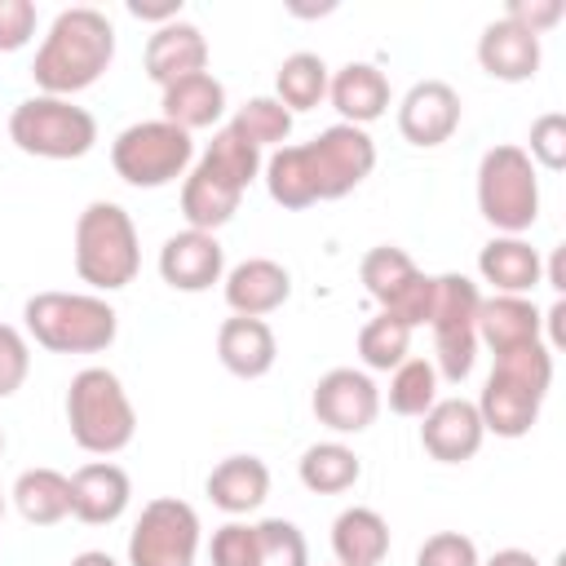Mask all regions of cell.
I'll return each instance as SVG.
<instances>
[{"mask_svg":"<svg viewBox=\"0 0 566 566\" xmlns=\"http://www.w3.org/2000/svg\"><path fill=\"white\" fill-rule=\"evenodd\" d=\"M115 62V22L93 4L62 9L31 62V80L49 97H75L93 88Z\"/></svg>","mask_w":566,"mask_h":566,"instance_id":"cell-1","label":"cell"},{"mask_svg":"<svg viewBox=\"0 0 566 566\" xmlns=\"http://www.w3.org/2000/svg\"><path fill=\"white\" fill-rule=\"evenodd\" d=\"M265 155L234 128L221 124L208 142V150L190 164L186 181H181V217L190 230H208L217 234L243 203L248 186L261 177Z\"/></svg>","mask_w":566,"mask_h":566,"instance_id":"cell-2","label":"cell"},{"mask_svg":"<svg viewBox=\"0 0 566 566\" xmlns=\"http://www.w3.org/2000/svg\"><path fill=\"white\" fill-rule=\"evenodd\" d=\"M22 323L49 354H102L119 336V314L97 292H35L22 305Z\"/></svg>","mask_w":566,"mask_h":566,"instance_id":"cell-3","label":"cell"},{"mask_svg":"<svg viewBox=\"0 0 566 566\" xmlns=\"http://www.w3.org/2000/svg\"><path fill=\"white\" fill-rule=\"evenodd\" d=\"M75 274L80 283H88L93 292H119L137 279L142 270V239L133 217L111 203V199H93L80 217H75Z\"/></svg>","mask_w":566,"mask_h":566,"instance_id":"cell-4","label":"cell"},{"mask_svg":"<svg viewBox=\"0 0 566 566\" xmlns=\"http://www.w3.org/2000/svg\"><path fill=\"white\" fill-rule=\"evenodd\" d=\"M66 429L88 455H119L137 433V411L111 367H84L66 385Z\"/></svg>","mask_w":566,"mask_h":566,"instance_id":"cell-5","label":"cell"},{"mask_svg":"<svg viewBox=\"0 0 566 566\" xmlns=\"http://www.w3.org/2000/svg\"><path fill=\"white\" fill-rule=\"evenodd\" d=\"M478 212L495 234H526L539 217V172L513 142L478 159Z\"/></svg>","mask_w":566,"mask_h":566,"instance_id":"cell-6","label":"cell"},{"mask_svg":"<svg viewBox=\"0 0 566 566\" xmlns=\"http://www.w3.org/2000/svg\"><path fill=\"white\" fill-rule=\"evenodd\" d=\"M9 142L35 159H84L97 146L93 111L75 106L71 97H22L9 115Z\"/></svg>","mask_w":566,"mask_h":566,"instance_id":"cell-7","label":"cell"},{"mask_svg":"<svg viewBox=\"0 0 566 566\" xmlns=\"http://www.w3.org/2000/svg\"><path fill=\"white\" fill-rule=\"evenodd\" d=\"M195 164V137L168 119H142L128 124L111 142V168L119 181L137 190H159L177 177H186Z\"/></svg>","mask_w":566,"mask_h":566,"instance_id":"cell-8","label":"cell"},{"mask_svg":"<svg viewBox=\"0 0 566 566\" xmlns=\"http://www.w3.org/2000/svg\"><path fill=\"white\" fill-rule=\"evenodd\" d=\"M478 305L482 292L473 279L464 274H433V314H429V332H433V367L438 380L460 385L473 371L478 358Z\"/></svg>","mask_w":566,"mask_h":566,"instance_id":"cell-9","label":"cell"},{"mask_svg":"<svg viewBox=\"0 0 566 566\" xmlns=\"http://www.w3.org/2000/svg\"><path fill=\"white\" fill-rule=\"evenodd\" d=\"M358 279H363V287H367V296H371L385 314L402 318L411 332H416V327H429V314H433V274H424V270L411 261L407 248H398V243H376V248L363 256Z\"/></svg>","mask_w":566,"mask_h":566,"instance_id":"cell-10","label":"cell"},{"mask_svg":"<svg viewBox=\"0 0 566 566\" xmlns=\"http://www.w3.org/2000/svg\"><path fill=\"white\" fill-rule=\"evenodd\" d=\"M199 539H203V526H199L195 504L177 495H159L133 522L124 566H195Z\"/></svg>","mask_w":566,"mask_h":566,"instance_id":"cell-11","label":"cell"},{"mask_svg":"<svg viewBox=\"0 0 566 566\" xmlns=\"http://www.w3.org/2000/svg\"><path fill=\"white\" fill-rule=\"evenodd\" d=\"M305 155H310V168H314V181H318V203L323 199H345L376 168V142H371L367 128H354V124L323 128L314 142H305Z\"/></svg>","mask_w":566,"mask_h":566,"instance_id":"cell-12","label":"cell"},{"mask_svg":"<svg viewBox=\"0 0 566 566\" xmlns=\"http://www.w3.org/2000/svg\"><path fill=\"white\" fill-rule=\"evenodd\" d=\"M310 407L332 433H363L380 416V389L363 367H332L318 376Z\"/></svg>","mask_w":566,"mask_h":566,"instance_id":"cell-13","label":"cell"},{"mask_svg":"<svg viewBox=\"0 0 566 566\" xmlns=\"http://www.w3.org/2000/svg\"><path fill=\"white\" fill-rule=\"evenodd\" d=\"M460 115L464 102L447 80H416L398 102V133L420 150H433L455 137Z\"/></svg>","mask_w":566,"mask_h":566,"instance_id":"cell-14","label":"cell"},{"mask_svg":"<svg viewBox=\"0 0 566 566\" xmlns=\"http://www.w3.org/2000/svg\"><path fill=\"white\" fill-rule=\"evenodd\" d=\"M159 279L172 292H208L226 279V248L208 230H177L159 248Z\"/></svg>","mask_w":566,"mask_h":566,"instance_id":"cell-15","label":"cell"},{"mask_svg":"<svg viewBox=\"0 0 566 566\" xmlns=\"http://www.w3.org/2000/svg\"><path fill=\"white\" fill-rule=\"evenodd\" d=\"M486 429L482 416L469 398H438L424 416H420V447L438 460V464H464L478 455Z\"/></svg>","mask_w":566,"mask_h":566,"instance_id":"cell-16","label":"cell"},{"mask_svg":"<svg viewBox=\"0 0 566 566\" xmlns=\"http://www.w3.org/2000/svg\"><path fill=\"white\" fill-rule=\"evenodd\" d=\"M221 292H226L230 314H239V318H265V314H274V310L287 305L292 274H287V265H279L270 256H248V261H239V265L226 270Z\"/></svg>","mask_w":566,"mask_h":566,"instance_id":"cell-17","label":"cell"},{"mask_svg":"<svg viewBox=\"0 0 566 566\" xmlns=\"http://www.w3.org/2000/svg\"><path fill=\"white\" fill-rule=\"evenodd\" d=\"M133 478L115 460H88L71 473V517L84 526H111L128 513Z\"/></svg>","mask_w":566,"mask_h":566,"instance_id":"cell-18","label":"cell"},{"mask_svg":"<svg viewBox=\"0 0 566 566\" xmlns=\"http://www.w3.org/2000/svg\"><path fill=\"white\" fill-rule=\"evenodd\" d=\"M539 62H544L539 35H531L526 27H517L509 18H495V22L482 27V35H478V66L491 80L526 84V80H535Z\"/></svg>","mask_w":566,"mask_h":566,"instance_id":"cell-19","label":"cell"},{"mask_svg":"<svg viewBox=\"0 0 566 566\" xmlns=\"http://www.w3.org/2000/svg\"><path fill=\"white\" fill-rule=\"evenodd\" d=\"M327 102L336 106L340 124H354V128H367L371 119H380L394 102V88H389V75L376 66V62H345L340 71H332L327 80Z\"/></svg>","mask_w":566,"mask_h":566,"instance_id":"cell-20","label":"cell"},{"mask_svg":"<svg viewBox=\"0 0 566 566\" xmlns=\"http://www.w3.org/2000/svg\"><path fill=\"white\" fill-rule=\"evenodd\" d=\"M478 274L500 296H531L544 283V261L522 234H495L478 252Z\"/></svg>","mask_w":566,"mask_h":566,"instance_id":"cell-21","label":"cell"},{"mask_svg":"<svg viewBox=\"0 0 566 566\" xmlns=\"http://www.w3.org/2000/svg\"><path fill=\"white\" fill-rule=\"evenodd\" d=\"M473 407H478L486 433H495V438H526L535 429V420H539L544 394L526 389L522 380H513L504 371H491Z\"/></svg>","mask_w":566,"mask_h":566,"instance_id":"cell-22","label":"cell"},{"mask_svg":"<svg viewBox=\"0 0 566 566\" xmlns=\"http://www.w3.org/2000/svg\"><path fill=\"white\" fill-rule=\"evenodd\" d=\"M195 71H208V40L195 22L177 18V22H164L150 31L146 40V75L164 88L172 80H186Z\"/></svg>","mask_w":566,"mask_h":566,"instance_id":"cell-23","label":"cell"},{"mask_svg":"<svg viewBox=\"0 0 566 566\" xmlns=\"http://www.w3.org/2000/svg\"><path fill=\"white\" fill-rule=\"evenodd\" d=\"M478 340L491 354L544 340V310L531 296H500V292H491L478 305Z\"/></svg>","mask_w":566,"mask_h":566,"instance_id":"cell-24","label":"cell"},{"mask_svg":"<svg viewBox=\"0 0 566 566\" xmlns=\"http://www.w3.org/2000/svg\"><path fill=\"white\" fill-rule=\"evenodd\" d=\"M217 358L230 376L239 380H261L274 358H279V340H274V327L265 318H239L230 314L221 327H217Z\"/></svg>","mask_w":566,"mask_h":566,"instance_id":"cell-25","label":"cell"},{"mask_svg":"<svg viewBox=\"0 0 566 566\" xmlns=\"http://www.w3.org/2000/svg\"><path fill=\"white\" fill-rule=\"evenodd\" d=\"M221 115H226V84L212 71H195V75L159 88V119H168L186 133L212 128V124H221Z\"/></svg>","mask_w":566,"mask_h":566,"instance_id":"cell-26","label":"cell"},{"mask_svg":"<svg viewBox=\"0 0 566 566\" xmlns=\"http://www.w3.org/2000/svg\"><path fill=\"white\" fill-rule=\"evenodd\" d=\"M203 491H208V500L221 513L243 517V513L265 504V495H270V464L261 455H226V460L212 464Z\"/></svg>","mask_w":566,"mask_h":566,"instance_id":"cell-27","label":"cell"},{"mask_svg":"<svg viewBox=\"0 0 566 566\" xmlns=\"http://www.w3.org/2000/svg\"><path fill=\"white\" fill-rule=\"evenodd\" d=\"M332 557L336 566H380L389 557V522L367 504L340 509L332 522Z\"/></svg>","mask_w":566,"mask_h":566,"instance_id":"cell-28","label":"cell"},{"mask_svg":"<svg viewBox=\"0 0 566 566\" xmlns=\"http://www.w3.org/2000/svg\"><path fill=\"white\" fill-rule=\"evenodd\" d=\"M9 495H13V509L22 513V522H31V526H57L62 517H71V478L49 464L22 469Z\"/></svg>","mask_w":566,"mask_h":566,"instance_id":"cell-29","label":"cell"},{"mask_svg":"<svg viewBox=\"0 0 566 566\" xmlns=\"http://www.w3.org/2000/svg\"><path fill=\"white\" fill-rule=\"evenodd\" d=\"M296 478H301V486L314 491V495H340V491H349V486L363 478V460H358L354 447L327 438V442H314V447L301 451Z\"/></svg>","mask_w":566,"mask_h":566,"instance_id":"cell-30","label":"cell"},{"mask_svg":"<svg viewBox=\"0 0 566 566\" xmlns=\"http://www.w3.org/2000/svg\"><path fill=\"white\" fill-rule=\"evenodd\" d=\"M261 177H265V190L279 208H310L318 203V181H314V168H310V155H305V142L301 146H279L265 164H261Z\"/></svg>","mask_w":566,"mask_h":566,"instance_id":"cell-31","label":"cell"},{"mask_svg":"<svg viewBox=\"0 0 566 566\" xmlns=\"http://www.w3.org/2000/svg\"><path fill=\"white\" fill-rule=\"evenodd\" d=\"M327 80H332V71H327V62L318 57V53H310V49H296V53H287L283 62H279V71H274V97L296 115V111H314L323 97H327Z\"/></svg>","mask_w":566,"mask_h":566,"instance_id":"cell-32","label":"cell"},{"mask_svg":"<svg viewBox=\"0 0 566 566\" xmlns=\"http://www.w3.org/2000/svg\"><path fill=\"white\" fill-rule=\"evenodd\" d=\"M438 402V367L429 358H402L389 371V411L420 420Z\"/></svg>","mask_w":566,"mask_h":566,"instance_id":"cell-33","label":"cell"},{"mask_svg":"<svg viewBox=\"0 0 566 566\" xmlns=\"http://www.w3.org/2000/svg\"><path fill=\"white\" fill-rule=\"evenodd\" d=\"M407 354H411V327L402 318H394V314L380 310L376 318L363 323V332H358V358H363L367 371H394Z\"/></svg>","mask_w":566,"mask_h":566,"instance_id":"cell-34","label":"cell"},{"mask_svg":"<svg viewBox=\"0 0 566 566\" xmlns=\"http://www.w3.org/2000/svg\"><path fill=\"white\" fill-rule=\"evenodd\" d=\"M256 150H265V146H283L287 137H292V111L274 97V93H261V97H248L239 111H234V119H230Z\"/></svg>","mask_w":566,"mask_h":566,"instance_id":"cell-35","label":"cell"},{"mask_svg":"<svg viewBox=\"0 0 566 566\" xmlns=\"http://www.w3.org/2000/svg\"><path fill=\"white\" fill-rule=\"evenodd\" d=\"M256 526V566H310V544L296 522L265 517Z\"/></svg>","mask_w":566,"mask_h":566,"instance_id":"cell-36","label":"cell"},{"mask_svg":"<svg viewBox=\"0 0 566 566\" xmlns=\"http://www.w3.org/2000/svg\"><path fill=\"white\" fill-rule=\"evenodd\" d=\"M531 146H522L531 155L535 168H548V172H562L566 168V115L562 111H544L535 124H531Z\"/></svg>","mask_w":566,"mask_h":566,"instance_id":"cell-37","label":"cell"},{"mask_svg":"<svg viewBox=\"0 0 566 566\" xmlns=\"http://www.w3.org/2000/svg\"><path fill=\"white\" fill-rule=\"evenodd\" d=\"M208 557H212V566H256V526L230 517L226 526L212 531Z\"/></svg>","mask_w":566,"mask_h":566,"instance_id":"cell-38","label":"cell"},{"mask_svg":"<svg viewBox=\"0 0 566 566\" xmlns=\"http://www.w3.org/2000/svg\"><path fill=\"white\" fill-rule=\"evenodd\" d=\"M416 566H482L478 544L460 531H433L420 548H416Z\"/></svg>","mask_w":566,"mask_h":566,"instance_id":"cell-39","label":"cell"},{"mask_svg":"<svg viewBox=\"0 0 566 566\" xmlns=\"http://www.w3.org/2000/svg\"><path fill=\"white\" fill-rule=\"evenodd\" d=\"M31 371V345L18 327L0 323V398H13Z\"/></svg>","mask_w":566,"mask_h":566,"instance_id":"cell-40","label":"cell"},{"mask_svg":"<svg viewBox=\"0 0 566 566\" xmlns=\"http://www.w3.org/2000/svg\"><path fill=\"white\" fill-rule=\"evenodd\" d=\"M35 4L31 0H0V53H18L35 35Z\"/></svg>","mask_w":566,"mask_h":566,"instance_id":"cell-41","label":"cell"},{"mask_svg":"<svg viewBox=\"0 0 566 566\" xmlns=\"http://www.w3.org/2000/svg\"><path fill=\"white\" fill-rule=\"evenodd\" d=\"M562 0H509V9L500 13V18H509V22H517V27H526L531 35H544L548 27H557L562 22Z\"/></svg>","mask_w":566,"mask_h":566,"instance_id":"cell-42","label":"cell"},{"mask_svg":"<svg viewBox=\"0 0 566 566\" xmlns=\"http://www.w3.org/2000/svg\"><path fill=\"white\" fill-rule=\"evenodd\" d=\"M128 13L164 27V22H177V18H181V0H168V4H137V0H133V4H128Z\"/></svg>","mask_w":566,"mask_h":566,"instance_id":"cell-43","label":"cell"},{"mask_svg":"<svg viewBox=\"0 0 566 566\" xmlns=\"http://www.w3.org/2000/svg\"><path fill=\"white\" fill-rule=\"evenodd\" d=\"M562 318H566V301L557 296V301L544 310V327H548V340H544V345H548V349H557V345L566 340V332H562Z\"/></svg>","mask_w":566,"mask_h":566,"instance_id":"cell-44","label":"cell"},{"mask_svg":"<svg viewBox=\"0 0 566 566\" xmlns=\"http://www.w3.org/2000/svg\"><path fill=\"white\" fill-rule=\"evenodd\" d=\"M482 566H539V557H535L531 548H500V553H491Z\"/></svg>","mask_w":566,"mask_h":566,"instance_id":"cell-45","label":"cell"},{"mask_svg":"<svg viewBox=\"0 0 566 566\" xmlns=\"http://www.w3.org/2000/svg\"><path fill=\"white\" fill-rule=\"evenodd\" d=\"M66 566H119V562H115L106 548H84V553H75Z\"/></svg>","mask_w":566,"mask_h":566,"instance_id":"cell-46","label":"cell"},{"mask_svg":"<svg viewBox=\"0 0 566 566\" xmlns=\"http://www.w3.org/2000/svg\"><path fill=\"white\" fill-rule=\"evenodd\" d=\"M544 283H548V287L562 296V287H566V279H562V248H557V252H553V261L544 265Z\"/></svg>","mask_w":566,"mask_h":566,"instance_id":"cell-47","label":"cell"},{"mask_svg":"<svg viewBox=\"0 0 566 566\" xmlns=\"http://www.w3.org/2000/svg\"><path fill=\"white\" fill-rule=\"evenodd\" d=\"M0 517H4V491H0Z\"/></svg>","mask_w":566,"mask_h":566,"instance_id":"cell-48","label":"cell"},{"mask_svg":"<svg viewBox=\"0 0 566 566\" xmlns=\"http://www.w3.org/2000/svg\"><path fill=\"white\" fill-rule=\"evenodd\" d=\"M0 451H4V429H0Z\"/></svg>","mask_w":566,"mask_h":566,"instance_id":"cell-49","label":"cell"}]
</instances>
